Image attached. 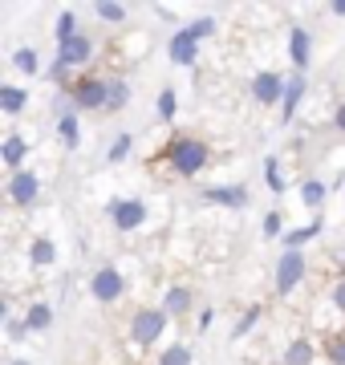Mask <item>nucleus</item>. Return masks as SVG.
I'll list each match as a JSON object with an SVG mask.
<instances>
[{
  "label": "nucleus",
  "instance_id": "f257e3e1",
  "mask_svg": "<svg viewBox=\"0 0 345 365\" xmlns=\"http://www.w3.org/2000/svg\"><path fill=\"white\" fill-rule=\"evenodd\" d=\"M159 158L167 163V170L175 179H195V175H203L212 167V146L203 138H195V134H171Z\"/></svg>",
  "mask_w": 345,
  "mask_h": 365
},
{
  "label": "nucleus",
  "instance_id": "f03ea898",
  "mask_svg": "<svg viewBox=\"0 0 345 365\" xmlns=\"http://www.w3.org/2000/svg\"><path fill=\"white\" fill-rule=\"evenodd\" d=\"M171 329V317L163 313L159 304H146V309H134L130 313V325H126V341L134 349H155Z\"/></svg>",
  "mask_w": 345,
  "mask_h": 365
},
{
  "label": "nucleus",
  "instance_id": "7ed1b4c3",
  "mask_svg": "<svg viewBox=\"0 0 345 365\" xmlns=\"http://www.w3.org/2000/svg\"><path fill=\"white\" fill-rule=\"evenodd\" d=\"M69 110L73 114H106V98H110V78L98 73H81L69 81Z\"/></svg>",
  "mask_w": 345,
  "mask_h": 365
},
{
  "label": "nucleus",
  "instance_id": "20e7f679",
  "mask_svg": "<svg viewBox=\"0 0 345 365\" xmlns=\"http://www.w3.org/2000/svg\"><path fill=\"white\" fill-rule=\"evenodd\" d=\"M106 220L114 223L122 235H134V232H143V227H146L150 207H146L143 195H122V199H110V203H106Z\"/></svg>",
  "mask_w": 345,
  "mask_h": 365
},
{
  "label": "nucleus",
  "instance_id": "39448f33",
  "mask_svg": "<svg viewBox=\"0 0 345 365\" xmlns=\"http://www.w3.org/2000/svg\"><path fill=\"white\" fill-rule=\"evenodd\" d=\"M305 276H309L305 252H280L277 268H272V288H277V297H292L297 288L305 284Z\"/></svg>",
  "mask_w": 345,
  "mask_h": 365
},
{
  "label": "nucleus",
  "instance_id": "423d86ee",
  "mask_svg": "<svg viewBox=\"0 0 345 365\" xmlns=\"http://www.w3.org/2000/svg\"><path fill=\"white\" fill-rule=\"evenodd\" d=\"M126 272H122L118 264H98L90 276V297L98 300V304H118L122 297H126Z\"/></svg>",
  "mask_w": 345,
  "mask_h": 365
},
{
  "label": "nucleus",
  "instance_id": "0eeeda50",
  "mask_svg": "<svg viewBox=\"0 0 345 365\" xmlns=\"http://www.w3.org/2000/svg\"><path fill=\"white\" fill-rule=\"evenodd\" d=\"M4 195H9V203H13V207H21V211L37 207V199H41V175L33 167L9 175V182H4Z\"/></svg>",
  "mask_w": 345,
  "mask_h": 365
},
{
  "label": "nucleus",
  "instance_id": "6e6552de",
  "mask_svg": "<svg viewBox=\"0 0 345 365\" xmlns=\"http://www.w3.org/2000/svg\"><path fill=\"white\" fill-rule=\"evenodd\" d=\"M248 90H252V102L260 106V110H268V106H277V110H280L284 90H289V78H284V73H277V69H260Z\"/></svg>",
  "mask_w": 345,
  "mask_h": 365
},
{
  "label": "nucleus",
  "instance_id": "1a4fd4ad",
  "mask_svg": "<svg viewBox=\"0 0 345 365\" xmlns=\"http://www.w3.org/2000/svg\"><path fill=\"white\" fill-rule=\"evenodd\" d=\"M200 49H203V41L195 37V29L191 25L175 29L171 37H167V57H171V66H179V69L195 66V61H200Z\"/></svg>",
  "mask_w": 345,
  "mask_h": 365
},
{
  "label": "nucleus",
  "instance_id": "9d476101",
  "mask_svg": "<svg viewBox=\"0 0 345 365\" xmlns=\"http://www.w3.org/2000/svg\"><path fill=\"white\" fill-rule=\"evenodd\" d=\"M203 199L215 203V207H227V211H244L252 203V191L244 187V182H212V187H203Z\"/></svg>",
  "mask_w": 345,
  "mask_h": 365
},
{
  "label": "nucleus",
  "instance_id": "9b49d317",
  "mask_svg": "<svg viewBox=\"0 0 345 365\" xmlns=\"http://www.w3.org/2000/svg\"><path fill=\"white\" fill-rule=\"evenodd\" d=\"M57 66H66L69 73H78V69H86L93 61V37H86V33H78L73 41H66V45H57Z\"/></svg>",
  "mask_w": 345,
  "mask_h": 365
},
{
  "label": "nucleus",
  "instance_id": "f8f14e48",
  "mask_svg": "<svg viewBox=\"0 0 345 365\" xmlns=\"http://www.w3.org/2000/svg\"><path fill=\"white\" fill-rule=\"evenodd\" d=\"M159 309L171 321H179V317H187L191 309H195V288L187 284V280H175V284L163 288V300H159Z\"/></svg>",
  "mask_w": 345,
  "mask_h": 365
},
{
  "label": "nucleus",
  "instance_id": "ddd939ff",
  "mask_svg": "<svg viewBox=\"0 0 345 365\" xmlns=\"http://www.w3.org/2000/svg\"><path fill=\"white\" fill-rule=\"evenodd\" d=\"M284 49H289V61H292V73H305L313 66V33L305 25H292L289 29V41H284Z\"/></svg>",
  "mask_w": 345,
  "mask_h": 365
},
{
  "label": "nucleus",
  "instance_id": "4468645a",
  "mask_svg": "<svg viewBox=\"0 0 345 365\" xmlns=\"http://www.w3.org/2000/svg\"><path fill=\"white\" fill-rule=\"evenodd\" d=\"M33 155V143H29L21 130H9L4 134V143H0V163L9 167V175H16V170H25V158Z\"/></svg>",
  "mask_w": 345,
  "mask_h": 365
},
{
  "label": "nucleus",
  "instance_id": "2eb2a0df",
  "mask_svg": "<svg viewBox=\"0 0 345 365\" xmlns=\"http://www.w3.org/2000/svg\"><path fill=\"white\" fill-rule=\"evenodd\" d=\"M309 98V78L305 73H289V90H284V102H280V122L292 126V118L301 114V106Z\"/></svg>",
  "mask_w": 345,
  "mask_h": 365
},
{
  "label": "nucleus",
  "instance_id": "dca6fc26",
  "mask_svg": "<svg viewBox=\"0 0 345 365\" xmlns=\"http://www.w3.org/2000/svg\"><path fill=\"white\" fill-rule=\"evenodd\" d=\"M25 260H29V268H33V272L53 268V264H57V240H53V235H33V240H29Z\"/></svg>",
  "mask_w": 345,
  "mask_h": 365
},
{
  "label": "nucleus",
  "instance_id": "f3484780",
  "mask_svg": "<svg viewBox=\"0 0 345 365\" xmlns=\"http://www.w3.org/2000/svg\"><path fill=\"white\" fill-rule=\"evenodd\" d=\"M317 341L313 337H305V333H301V337H292L289 345H284V353H280V365H317Z\"/></svg>",
  "mask_w": 345,
  "mask_h": 365
},
{
  "label": "nucleus",
  "instance_id": "a211bd4d",
  "mask_svg": "<svg viewBox=\"0 0 345 365\" xmlns=\"http://www.w3.org/2000/svg\"><path fill=\"white\" fill-rule=\"evenodd\" d=\"M321 232H325V220H309V223H301V227H289L280 244H284V252H305Z\"/></svg>",
  "mask_w": 345,
  "mask_h": 365
},
{
  "label": "nucleus",
  "instance_id": "6ab92c4d",
  "mask_svg": "<svg viewBox=\"0 0 345 365\" xmlns=\"http://www.w3.org/2000/svg\"><path fill=\"white\" fill-rule=\"evenodd\" d=\"M29 110V90L16 86V81H4L0 86V114L4 118H21Z\"/></svg>",
  "mask_w": 345,
  "mask_h": 365
},
{
  "label": "nucleus",
  "instance_id": "aec40b11",
  "mask_svg": "<svg viewBox=\"0 0 345 365\" xmlns=\"http://www.w3.org/2000/svg\"><path fill=\"white\" fill-rule=\"evenodd\" d=\"M57 143L66 146V150H78L81 146V118L73 114V110H66V114H57Z\"/></svg>",
  "mask_w": 345,
  "mask_h": 365
},
{
  "label": "nucleus",
  "instance_id": "412c9836",
  "mask_svg": "<svg viewBox=\"0 0 345 365\" xmlns=\"http://www.w3.org/2000/svg\"><path fill=\"white\" fill-rule=\"evenodd\" d=\"M21 317H25L29 333H45V329H53V304H49V300H33Z\"/></svg>",
  "mask_w": 345,
  "mask_h": 365
},
{
  "label": "nucleus",
  "instance_id": "4be33fe9",
  "mask_svg": "<svg viewBox=\"0 0 345 365\" xmlns=\"http://www.w3.org/2000/svg\"><path fill=\"white\" fill-rule=\"evenodd\" d=\"M155 365H195V349H191L187 341H171V345H163Z\"/></svg>",
  "mask_w": 345,
  "mask_h": 365
},
{
  "label": "nucleus",
  "instance_id": "5701e85b",
  "mask_svg": "<svg viewBox=\"0 0 345 365\" xmlns=\"http://www.w3.org/2000/svg\"><path fill=\"white\" fill-rule=\"evenodd\" d=\"M93 16H98V21H102V25H126V21H130V9H126V4H118V0H98V4H93Z\"/></svg>",
  "mask_w": 345,
  "mask_h": 365
},
{
  "label": "nucleus",
  "instance_id": "b1692460",
  "mask_svg": "<svg viewBox=\"0 0 345 365\" xmlns=\"http://www.w3.org/2000/svg\"><path fill=\"white\" fill-rule=\"evenodd\" d=\"M134 90L126 78H110V98H106V114H122L126 106H130Z\"/></svg>",
  "mask_w": 345,
  "mask_h": 365
},
{
  "label": "nucleus",
  "instance_id": "393cba45",
  "mask_svg": "<svg viewBox=\"0 0 345 365\" xmlns=\"http://www.w3.org/2000/svg\"><path fill=\"white\" fill-rule=\"evenodd\" d=\"M13 69L21 73V78H37L41 73V53L33 49V45H21V49L13 53Z\"/></svg>",
  "mask_w": 345,
  "mask_h": 365
},
{
  "label": "nucleus",
  "instance_id": "a878e982",
  "mask_svg": "<svg viewBox=\"0 0 345 365\" xmlns=\"http://www.w3.org/2000/svg\"><path fill=\"white\" fill-rule=\"evenodd\" d=\"M325 199H329L325 179H305V182H301V203H305L309 211H321V207H325Z\"/></svg>",
  "mask_w": 345,
  "mask_h": 365
},
{
  "label": "nucleus",
  "instance_id": "bb28decb",
  "mask_svg": "<svg viewBox=\"0 0 345 365\" xmlns=\"http://www.w3.org/2000/svg\"><path fill=\"white\" fill-rule=\"evenodd\" d=\"M155 114H159L167 126L179 118V90H175V86H163L159 90V98H155Z\"/></svg>",
  "mask_w": 345,
  "mask_h": 365
},
{
  "label": "nucleus",
  "instance_id": "cd10ccee",
  "mask_svg": "<svg viewBox=\"0 0 345 365\" xmlns=\"http://www.w3.org/2000/svg\"><path fill=\"white\" fill-rule=\"evenodd\" d=\"M264 321V304H248L244 309V317L236 321V329H232V341H244L248 333H256V325Z\"/></svg>",
  "mask_w": 345,
  "mask_h": 365
},
{
  "label": "nucleus",
  "instance_id": "c85d7f7f",
  "mask_svg": "<svg viewBox=\"0 0 345 365\" xmlns=\"http://www.w3.org/2000/svg\"><path fill=\"white\" fill-rule=\"evenodd\" d=\"M130 155H134V134L130 130L114 134V143H110V150H106V163L110 167H118V163H126Z\"/></svg>",
  "mask_w": 345,
  "mask_h": 365
},
{
  "label": "nucleus",
  "instance_id": "c756f323",
  "mask_svg": "<svg viewBox=\"0 0 345 365\" xmlns=\"http://www.w3.org/2000/svg\"><path fill=\"white\" fill-rule=\"evenodd\" d=\"M81 29H78V13L73 9H66V13H57V25H53V37L57 45H66V41H73Z\"/></svg>",
  "mask_w": 345,
  "mask_h": 365
},
{
  "label": "nucleus",
  "instance_id": "7c9ffc66",
  "mask_svg": "<svg viewBox=\"0 0 345 365\" xmlns=\"http://www.w3.org/2000/svg\"><path fill=\"white\" fill-rule=\"evenodd\" d=\"M264 182L272 195H284L289 187H284V170H280V155H268L264 158Z\"/></svg>",
  "mask_w": 345,
  "mask_h": 365
},
{
  "label": "nucleus",
  "instance_id": "2f4dec72",
  "mask_svg": "<svg viewBox=\"0 0 345 365\" xmlns=\"http://www.w3.org/2000/svg\"><path fill=\"white\" fill-rule=\"evenodd\" d=\"M260 232H264V240H284V232H289V227H284V215H280L277 207L264 211V223H260Z\"/></svg>",
  "mask_w": 345,
  "mask_h": 365
},
{
  "label": "nucleus",
  "instance_id": "473e14b6",
  "mask_svg": "<svg viewBox=\"0 0 345 365\" xmlns=\"http://www.w3.org/2000/svg\"><path fill=\"white\" fill-rule=\"evenodd\" d=\"M325 361L345 365V333H329V337H325Z\"/></svg>",
  "mask_w": 345,
  "mask_h": 365
},
{
  "label": "nucleus",
  "instance_id": "72a5a7b5",
  "mask_svg": "<svg viewBox=\"0 0 345 365\" xmlns=\"http://www.w3.org/2000/svg\"><path fill=\"white\" fill-rule=\"evenodd\" d=\"M187 25L195 29V37H200V41H207V37L220 33V21H215V16H200V21H187Z\"/></svg>",
  "mask_w": 345,
  "mask_h": 365
},
{
  "label": "nucleus",
  "instance_id": "f704fd0d",
  "mask_svg": "<svg viewBox=\"0 0 345 365\" xmlns=\"http://www.w3.org/2000/svg\"><path fill=\"white\" fill-rule=\"evenodd\" d=\"M329 304L345 317V276H337V280H333V288H329Z\"/></svg>",
  "mask_w": 345,
  "mask_h": 365
},
{
  "label": "nucleus",
  "instance_id": "c9c22d12",
  "mask_svg": "<svg viewBox=\"0 0 345 365\" xmlns=\"http://www.w3.org/2000/svg\"><path fill=\"white\" fill-rule=\"evenodd\" d=\"M333 130H337V134L345 138V102L333 106Z\"/></svg>",
  "mask_w": 345,
  "mask_h": 365
},
{
  "label": "nucleus",
  "instance_id": "e433bc0d",
  "mask_svg": "<svg viewBox=\"0 0 345 365\" xmlns=\"http://www.w3.org/2000/svg\"><path fill=\"white\" fill-rule=\"evenodd\" d=\"M212 321H215V309H200V333H207Z\"/></svg>",
  "mask_w": 345,
  "mask_h": 365
},
{
  "label": "nucleus",
  "instance_id": "4c0bfd02",
  "mask_svg": "<svg viewBox=\"0 0 345 365\" xmlns=\"http://www.w3.org/2000/svg\"><path fill=\"white\" fill-rule=\"evenodd\" d=\"M329 16H337V21H345V0H333V4H329Z\"/></svg>",
  "mask_w": 345,
  "mask_h": 365
},
{
  "label": "nucleus",
  "instance_id": "58836bf2",
  "mask_svg": "<svg viewBox=\"0 0 345 365\" xmlns=\"http://www.w3.org/2000/svg\"><path fill=\"white\" fill-rule=\"evenodd\" d=\"M13 365H33V361H25V357H16V361Z\"/></svg>",
  "mask_w": 345,
  "mask_h": 365
}]
</instances>
